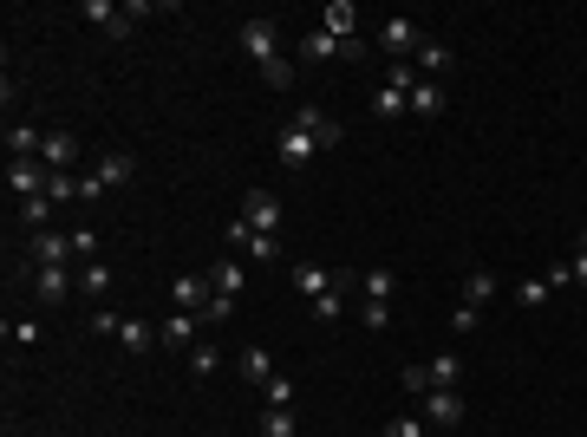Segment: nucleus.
<instances>
[{
	"mask_svg": "<svg viewBox=\"0 0 587 437\" xmlns=\"http://www.w3.org/2000/svg\"><path fill=\"white\" fill-rule=\"evenodd\" d=\"M340 137H346V124L333 118L327 105H301L281 124V137H274V157H281V170H307L320 151H333Z\"/></svg>",
	"mask_w": 587,
	"mask_h": 437,
	"instance_id": "obj_1",
	"label": "nucleus"
},
{
	"mask_svg": "<svg viewBox=\"0 0 587 437\" xmlns=\"http://www.w3.org/2000/svg\"><path fill=\"white\" fill-rule=\"evenodd\" d=\"M235 40H242L248 59H255V72L281 59V27H274V20H242V27H235Z\"/></svg>",
	"mask_w": 587,
	"mask_h": 437,
	"instance_id": "obj_2",
	"label": "nucleus"
},
{
	"mask_svg": "<svg viewBox=\"0 0 587 437\" xmlns=\"http://www.w3.org/2000/svg\"><path fill=\"white\" fill-rule=\"evenodd\" d=\"M20 274H27V287H33V301H40V307H66L72 287H79V274H72V268H20Z\"/></svg>",
	"mask_w": 587,
	"mask_h": 437,
	"instance_id": "obj_3",
	"label": "nucleus"
},
{
	"mask_svg": "<svg viewBox=\"0 0 587 437\" xmlns=\"http://www.w3.org/2000/svg\"><path fill=\"white\" fill-rule=\"evenodd\" d=\"M320 59H366V40H333L327 27H314L301 40V66H320Z\"/></svg>",
	"mask_w": 587,
	"mask_h": 437,
	"instance_id": "obj_4",
	"label": "nucleus"
},
{
	"mask_svg": "<svg viewBox=\"0 0 587 437\" xmlns=\"http://www.w3.org/2000/svg\"><path fill=\"white\" fill-rule=\"evenodd\" d=\"M46 183H53V170H46L40 157H7V190H14L20 203H33V196H46Z\"/></svg>",
	"mask_w": 587,
	"mask_h": 437,
	"instance_id": "obj_5",
	"label": "nucleus"
},
{
	"mask_svg": "<svg viewBox=\"0 0 587 437\" xmlns=\"http://www.w3.org/2000/svg\"><path fill=\"white\" fill-rule=\"evenodd\" d=\"M72 261V235H59V229H40L27 242V261H20V268H66Z\"/></svg>",
	"mask_w": 587,
	"mask_h": 437,
	"instance_id": "obj_6",
	"label": "nucleus"
},
{
	"mask_svg": "<svg viewBox=\"0 0 587 437\" xmlns=\"http://www.w3.org/2000/svg\"><path fill=\"white\" fill-rule=\"evenodd\" d=\"M242 222L255 235H281V196H274V190H248L242 196Z\"/></svg>",
	"mask_w": 587,
	"mask_h": 437,
	"instance_id": "obj_7",
	"label": "nucleus"
},
{
	"mask_svg": "<svg viewBox=\"0 0 587 437\" xmlns=\"http://www.w3.org/2000/svg\"><path fill=\"white\" fill-rule=\"evenodd\" d=\"M418 40H424V33H418V20H405V14L379 20V46H385L392 59H411V53H418Z\"/></svg>",
	"mask_w": 587,
	"mask_h": 437,
	"instance_id": "obj_8",
	"label": "nucleus"
},
{
	"mask_svg": "<svg viewBox=\"0 0 587 437\" xmlns=\"http://www.w3.org/2000/svg\"><path fill=\"white\" fill-rule=\"evenodd\" d=\"M424 424L431 431H457L464 424V392H424Z\"/></svg>",
	"mask_w": 587,
	"mask_h": 437,
	"instance_id": "obj_9",
	"label": "nucleus"
},
{
	"mask_svg": "<svg viewBox=\"0 0 587 437\" xmlns=\"http://www.w3.org/2000/svg\"><path fill=\"white\" fill-rule=\"evenodd\" d=\"M196 340H203V320L196 314H170L164 327H157V346H170V353H190Z\"/></svg>",
	"mask_w": 587,
	"mask_h": 437,
	"instance_id": "obj_10",
	"label": "nucleus"
},
{
	"mask_svg": "<svg viewBox=\"0 0 587 437\" xmlns=\"http://www.w3.org/2000/svg\"><path fill=\"white\" fill-rule=\"evenodd\" d=\"M79 14H85V20H92V27H105V33H111V40H131V27H137V20H131V14H124V7H111V0H85Z\"/></svg>",
	"mask_w": 587,
	"mask_h": 437,
	"instance_id": "obj_11",
	"label": "nucleus"
},
{
	"mask_svg": "<svg viewBox=\"0 0 587 437\" xmlns=\"http://www.w3.org/2000/svg\"><path fill=\"white\" fill-rule=\"evenodd\" d=\"M40 164L53 170V177H59V170H72V164H79V137H72V131H46V144H40Z\"/></svg>",
	"mask_w": 587,
	"mask_h": 437,
	"instance_id": "obj_12",
	"label": "nucleus"
},
{
	"mask_svg": "<svg viewBox=\"0 0 587 437\" xmlns=\"http://www.w3.org/2000/svg\"><path fill=\"white\" fill-rule=\"evenodd\" d=\"M496 294H503V274H490V268H470L464 274V307H477V314H483Z\"/></svg>",
	"mask_w": 587,
	"mask_h": 437,
	"instance_id": "obj_13",
	"label": "nucleus"
},
{
	"mask_svg": "<svg viewBox=\"0 0 587 437\" xmlns=\"http://www.w3.org/2000/svg\"><path fill=\"white\" fill-rule=\"evenodd\" d=\"M170 294H177V307H183V314H203V307L216 301V287H209V274H183V281L170 287Z\"/></svg>",
	"mask_w": 587,
	"mask_h": 437,
	"instance_id": "obj_14",
	"label": "nucleus"
},
{
	"mask_svg": "<svg viewBox=\"0 0 587 437\" xmlns=\"http://www.w3.org/2000/svg\"><path fill=\"white\" fill-rule=\"evenodd\" d=\"M209 287H216L222 301H235V294H242V287H248V268H242V261H235V255H222L216 268H209Z\"/></svg>",
	"mask_w": 587,
	"mask_h": 437,
	"instance_id": "obj_15",
	"label": "nucleus"
},
{
	"mask_svg": "<svg viewBox=\"0 0 587 437\" xmlns=\"http://www.w3.org/2000/svg\"><path fill=\"white\" fill-rule=\"evenodd\" d=\"M118 346H124V353H151V346H157V327H151V320H137V314H124V320H118Z\"/></svg>",
	"mask_w": 587,
	"mask_h": 437,
	"instance_id": "obj_16",
	"label": "nucleus"
},
{
	"mask_svg": "<svg viewBox=\"0 0 587 437\" xmlns=\"http://www.w3.org/2000/svg\"><path fill=\"white\" fill-rule=\"evenodd\" d=\"M92 177L105 183V190H118V183H131V177H137V157H131V151H111V157H98Z\"/></svg>",
	"mask_w": 587,
	"mask_h": 437,
	"instance_id": "obj_17",
	"label": "nucleus"
},
{
	"mask_svg": "<svg viewBox=\"0 0 587 437\" xmlns=\"http://www.w3.org/2000/svg\"><path fill=\"white\" fill-rule=\"evenodd\" d=\"M424 372H431V392H457V379H464V353H437Z\"/></svg>",
	"mask_w": 587,
	"mask_h": 437,
	"instance_id": "obj_18",
	"label": "nucleus"
},
{
	"mask_svg": "<svg viewBox=\"0 0 587 437\" xmlns=\"http://www.w3.org/2000/svg\"><path fill=\"white\" fill-rule=\"evenodd\" d=\"M320 20H327V33H333V40H359V7H353V0H333V7H327Z\"/></svg>",
	"mask_w": 587,
	"mask_h": 437,
	"instance_id": "obj_19",
	"label": "nucleus"
},
{
	"mask_svg": "<svg viewBox=\"0 0 587 437\" xmlns=\"http://www.w3.org/2000/svg\"><path fill=\"white\" fill-rule=\"evenodd\" d=\"M79 294H85V301H105V294H111V261L105 255L79 268Z\"/></svg>",
	"mask_w": 587,
	"mask_h": 437,
	"instance_id": "obj_20",
	"label": "nucleus"
},
{
	"mask_svg": "<svg viewBox=\"0 0 587 437\" xmlns=\"http://www.w3.org/2000/svg\"><path fill=\"white\" fill-rule=\"evenodd\" d=\"M359 294H366V301H379V307H392L398 274H392V268H366V274H359Z\"/></svg>",
	"mask_w": 587,
	"mask_h": 437,
	"instance_id": "obj_21",
	"label": "nucleus"
},
{
	"mask_svg": "<svg viewBox=\"0 0 587 437\" xmlns=\"http://www.w3.org/2000/svg\"><path fill=\"white\" fill-rule=\"evenodd\" d=\"M451 46H444V40H431V33H424V40H418V53H411V66H418V72H451Z\"/></svg>",
	"mask_w": 587,
	"mask_h": 437,
	"instance_id": "obj_22",
	"label": "nucleus"
},
{
	"mask_svg": "<svg viewBox=\"0 0 587 437\" xmlns=\"http://www.w3.org/2000/svg\"><path fill=\"white\" fill-rule=\"evenodd\" d=\"M46 131L40 124H7V157H40Z\"/></svg>",
	"mask_w": 587,
	"mask_h": 437,
	"instance_id": "obj_23",
	"label": "nucleus"
},
{
	"mask_svg": "<svg viewBox=\"0 0 587 437\" xmlns=\"http://www.w3.org/2000/svg\"><path fill=\"white\" fill-rule=\"evenodd\" d=\"M235 366H242L248 385H268V379H274V359L261 353V346H242V353H235Z\"/></svg>",
	"mask_w": 587,
	"mask_h": 437,
	"instance_id": "obj_24",
	"label": "nucleus"
},
{
	"mask_svg": "<svg viewBox=\"0 0 587 437\" xmlns=\"http://www.w3.org/2000/svg\"><path fill=\"white\" fill-rule=\"evenodd\" d=\"M509 294H516V307H529V314H535V307H548V294H555V287H548V274H529V281H516Z\"/></svg>",
	"mask_w": 587,
	"mask_h": 437,
	"instance_id": "obj_25",
	"label": "nucleus"
},
{
	"mask_svg": "<svg viewBox=\"0 0 587 437\" xmlns=\"http://www.w3.org/2000/svg\"><path fill=\"white\" fill-rule=\"evenodd\" d=\"M405 111H411L405 92H392V85H379V92H372V118H405Z\"/></svg>",
	"mask_w": 587,
	"mask_h": 437,
	"instance_id": "obj_26",
	"label": "nucleus"
},
{
	"mask_svg": "<svg viewBox=\"0 0 587 437\" xmlns=\"http://www.w3.org/2000/svg\"><path fill=\"white\" fill-rule=\"evenodd\" d=\"M294 287H301L307 301H320V294L333 287V274H327V268H307V261H301V268H294Z\"/></svg>",
	"mask_w": 587,
	"mask_h": 437,
	"instance_id": "obj_27",
	"label": "nucleus"
},
{
	"mask_svg": "<svg viewBox=\"0 0 587 437\" xmlns=\"http://www.w3.org/2000/svg\"><path fill=\"white\" fill-rule=\"evenodd\" d=\"M261 405H268V411H294V385H287L281 372H274V379L261 385Z\"/></svg>",
	"mask_w": 587,
	"mask_h": 437,
	"instance_id": "obj_28",
	"label": "nucleus"
},
{
	"mask_svg": "<svg viewBox=\"0 0 587 437\" xmlns=\"http://www.w3.org/2000/svg\"><path fill=\"white\" fill-rule=\"evenodd\" d=\"M216 366H222V346L196 340V346H190V372H196V379H209V372H216Z\"/></svg>",
	"mask_w": 587,
	"mask_h": 437,
	"instance_id": "obj_29",
	"label": "nucleus"
},
{
	"mask_svg": "<svg viewBox=\"0 0 587 437\" xmlns=\"http://www.w3.org/2000/svg\"><path fill=\"white\" fill-rule=\"evenodd\" d=\"M261 437H301L294 411H261Z\"/></svg>",
	"mask_w": 587,
	"mask_h": 437,
	"instance_id": "obj_30",
	"label": "nucleus"
},
{
	"mask_svg": "<svg viewBox=\"0 0 587 437\" xmlns=\"http://www.w3.org/2000/svg\"><path fill=\"white\" fill-rule=\"evenodd\" d=\"M53 196H33V203H20V222H27V229H46V222H53Z\"/></svg>",
	"mask_w": 587,
	"mask_h": 437,
	"instance_id": "obj_31",
	"label": "nucleus"
},
{
	"mask_svg": "<svg viewBox=\"0 0 587 437\" xmlns=\"http://www.w3.org/2000/svg\"><path fill=\"white\" fill-rule=\"evenodd\" d=\"M379 437H431V424H424V418H385Z\"/></svg>",
	"mask_w": 587,
	"mask_h": 437,
	"instance_id": "obj_32",
	"label": "nucleus"
},
{
	"mask_svg": "<svg viewBox=\"0 0 587 437\" xmlns=\"http://www.w3.org/2000/svg\"><path fill=\"white\" fill-rule=\"evenodd\" d=\"M261 85H268V92H294V66H287V59L261 66Z\"/></svg>",
	"mask_w": 587,
	"mask_h": 437,
	"instance_id": "obj_33",
	"label": "nucleus"
},
{
	"mask_svg": "<svg viewBox=\"0 0 587 437\" xmlns=\"http://www.w3.org/2000/svg\"><path fill=\"white\" fill-rule=\"evenodd\" d=\"M411 111H418V118H437V111H444V92H437V85H418V92H411Z\"/></svg>",
	"mask_w": 587,
	"mask_h": 437,
	"instance_id": "obj_34",
	"label": "nucleus"
},
{
	"mask_svg": "<svg viewBox=\"0 0 587 437\" xmlns=\"http://www.w3.org/2000/svg\"><path fill=\"white\" fill-rule=\"evenodd\" d=\"M72 255H79V261H98V222L72 229Z\"/></svg>",
	"mask_w": 587,
	"mask_h": 437,
	"instance_id": "obj_35",
	"label": "nucleus"
},
{
	"mask_svg": "<svg viewBox=\"0 0 587 437\" xmlns=\"http://www.w3.org/2000/svg\"><path fill=\"white\" fill-rule=\"evenodd\" d=\"M46 196H53V203H79V177H72V170H59V177L46 183Z\"/></svg>",
	"mask_w": 587,
	"mask_h": 437,
	"instance_id": "obj_36",
	"label": "nucleus"
},
{
	"mask_svg": "<svg viewBox=\"0 0 587 437\" xmlns=\"http://www.w3.org/2000/svg\"><path fill=\"white\" fill-rule=\"evenodd\" d=\"M242 255H248V261H274V255H281V235H248Z\"/></svg>",
	"mask_w": 587,
	"mask_h": 437,
	"instance_id": "obj_37",
	"label": "nucleus"
},
{
	"mask_svg": "<svg viewBox=\"0 0 587 437\" xmlns=\"http://www.w3.org/2000/svg\"><path fill=\"white\" fill-rule=\"evenodd\" d=\"M398 385H405L411 398H424V392H431V372H424V366H405V372H398Z\"/></svg>",
	"mask_w": 587,
	"mask_h": 437,
	"instance_id": "obj_38",
	"label": "nucleus"
},
{
	"mask_svg": "<svg viewBox=\"0 0 587 437\" xmlns=\"http://www.w3.org/2000/svg\"><path fill=\"white\" fill-rule=\"evenodd\" d=\"M7 340H14V346H33V340H40V320H7Z\"/></svg>",
	"mask_w": 587,
	"mask_h": 437,
	"instance_id": "obj_39",
	"label": "nucleus"
},
{
	"mask_svg": "<svg viewBox=\"0 0 587 437\" xmlns=\"http://www.w3.org/2000/svg\"><path fill=\"white\" fill-rule=\"evenodd\" d=\"M359 320H366V327H372V333H385V327H392V307H379V301H366V307H359Z\"/></svg>",
	"mask_w": 587,
	"mask_h": 437,
	"instance_id": "obj_40",
	"label": "nucleus"
},
{
	"mask_svg": "<svg viewBox=\"0 0 587 437\" xmlns=\"http://www.w3.org/2000/svg\"><path fill=\"white\" fill-rule=\"evenodd\" d=\"M451 333H477V307L457 301V307H451Z\"/></svg>",
	"mask_w": 587,
	"mask_h": 437,
	"instance_id": "obj_41",
	"label": "nucleus"
},
{
	"mask_svg": "<svg viewBox=\"0 0 587 437\" xmlns=\"http://www.w3.org/2000/svg\"><path fill=\"white\" fill-rule=\"evenodd\" d=\"M118 320H124V314H111V307H98V314H92V333H105V340H118Z\"/></svg>",
	"mask_w": 587,
	"mask_h": 437,
	"instance_id": "obj_42",
	"label": "nucleus"
},
{
	"mask_svg": "<svg viewBox=\"0 0 587 437\" xmlns=\"http://www.w3.org/2000/svg\"><path fill=\"white\" fill-rule=\"evenodd\" d=\"M248 235H255V229H248V222H242V216H235V222H229V229H222V242H229V248H248Z\"/></svg>",
	"mask_w": 587,
	"mask_h": 437,
	"instance_id": "obj_43",
	"label": "nucleus"
},
{
	"mask_svg": "<svg viewBox=\"0 0 587 437\" xmlns=\"http://www.w3.org/2000/svg\"><path fill=\"white\" fill-rule=\"evenodd\" d=\"M568 274H574V287H587V248H574V261H568Z\"/></svg>",
	"mask_w": 587,
	"mask_h": 437,
	"instance_id": "obj_44",
	"label": "nucleus"
}]
</instances>
